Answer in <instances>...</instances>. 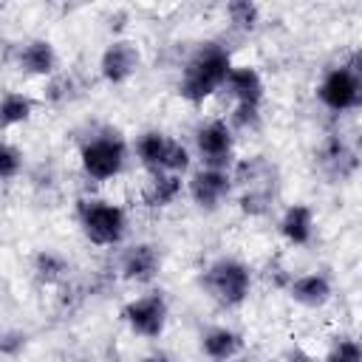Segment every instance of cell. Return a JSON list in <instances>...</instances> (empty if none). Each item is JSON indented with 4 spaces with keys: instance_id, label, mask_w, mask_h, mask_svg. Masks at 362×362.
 Returning a JSON list of instances; mask_svg holds the SVG:
<instances>
[{
    "instance_id": "cell-6",
    "label": "cell",
    "mask_w": 362,
    "mask_h": 362,
    "mask_svg": "<svg viewBox=\"0 0 362 362\" xmlns=\"http://www.w3.org/2000/svg\"><path fill=\"white\" fill-rule=\"evenodd\" d=\"M122 320L130 325L133 334L147 337V339H156V337H161V331L167 325V300L158 291H150L144 297H136V300H130L122 308Z\"/></svg>"
},
{
    "instance_id": "cell-4",
    "label": "cell",
    "mask_w": 362,
    "mask_h": 362,
    "mask_svg": "<svg viewBox=\"0 0 362 362\" xmlns=\"http://www.w3.org/2000/svg\"><path fill=\"white\" fill-rule=\"evenodd\" d=\"M124 156H127V147L119 136L90 139L88 144H82V153H79L82 170L96 181H107V178L119 175L124 167Z\"/></svg>"
},
{
    "instance_id": "cell-28",
    "label": "cell",
    "mask_w": 362,
    "mask_h": 362,
    "mask_svg": "<svg viewBox=\"0 0 362 362\" xmlns=\"http://www.w3.org/2000/svg\"><path fill=\"white\" fill-rule=\"evenodd\" d=\"M229 362H249V359H229Z\"/></svg>"
},
{
    "instance_id": "cell-14",
    "label": "cell",
    "mask_w": 362,
    "mask_h": 362,
    "mask_svg": "<svg viewBox=\"0 0 362 362\" xmlns=\"http://www.w3.org/2000/svg\"><path fill=\"white\" fill-rule=\"evenodd\" d=\"M280 232L288 243L294 246H305L314 235V212L305 206V204H294L283 212L280 218Z\"/></svg>"
},
{
    "instance_id": "cell-25",
    "label": "cell",
    "mask_w": 362,
    "mask_h": 362,
    "mask_svg": "<svg viewBox=\"0 0 362 362\" xmlns=\"http://www.w3.org/2000/svg\"><path fill=\"white\" fill-rule=\"evenodd\" d=\"M269 206V192L266 189H252L240 198V209L249 212V215H263Z\"/></svg>"
},
{
    "instance_id": "cell-3",
    "label": "cell",
    "mask_w": 362,
    "mask_h": 362,
    "mask_svg": "<svg viewBox=\"0 0 362 362\" xmlns=\"http://www.w3.org/2000/svg\"><path fill=\"white\" fill-rule=\"evenodd\" d=\"M79 223L90 243L96 246H113L124 238L127 218L124 209L107 201H82L79 204Z\"/></svg>"
},
{
    "instance_id": "cell-13",
    "label": "cell",
    "mask_w": 362,
    "mask_h": 362,
    "mask_svg": "<svg viewBox=\"0 0 362 362\" xmlns=\"http://www.w3.org/2000/svg\"><path fill=\"white\" fill-rule=\"evenodd\" d=\"M17 65L25 71V74H34V76H48L54 74L57 68V51L48 40H31L20 48L17 54Z\"/></svg>"
},
{
    "instance_id": "cell-21",
    "label": "cell",
    "mask_w": 362,
    "mask_h": 362,
    "mask_svg": "<svg viewBox=\"0 0 362 362\" xmlns=\"http://www.w3.org/2000/svg\"><path fill=\"white\" fill-rule=\"evenodd\" d=\"M226 14H229V20L238 28H246L249 31V28H255V23L260 17V8L255 3H249V0H235V3L226 6Z\"/></svg>"
},
{
    "instance_id": "cell-11",
    "label": "cell",
    "mask_w": 362,
    "mask_h": 362,
    "mask_svg": "<svg viewBox=\"0 0 362 362\" xmlns=\"http://www.w3.org/2000/svg\"><path fill=\"white\" fill-rule=\"evenodd\" d=\"M226 93L238 102V105H257L260 107V99H263V79L255 68L249 65H232L226 82H223Z\"/></svg>"
},
{
    "instance_id": "cell-27",
    "label": "cell",
    "mask_w": 362,
    "mask_h": 362,
    "mask_svg": "<svg viewBox=\"0 0 362 362\" xmlns=\"http://www.w3.org/2000/svg\"><path fill=\"white\" fill-rule=\"evenodd\" d=\"M141 362H167L164 356H147V359H141Z\"/></svg>"
},
{
    "instance_id": "cell-20",
    "label": "cell",
    "mask_w": 362,
    "mask_h": 362,
    "mask_svg": "<svg viewBox=\"0 0 362 362\" xmlns=\"http://www.w3.org/2000/svg\"><path fill=\"white\" fill-rule=\"evenodd\" d=\"M34 272H37V277L42 283H57V280L65 277L68 263H65V257H59L54 252H40L37 260H34Z\"/></svg>"
},
{
    "instance_id": "cell-22",
    "label": "cell",
    "mask_w": 362,
    "mask_h": 362,
    "mask_svg": "<svg viewBox=\"0 0 362 362\" xmlns=\"http://www.w3.org/2000/svg\"><path fill=\"white\" fill-rule=\"evenodd\" d=\"M23 167V156L17 147H11L8 141H0V181H8L20 173Z\"/></svg>"
},
{
    "instance_id": "cell-12",
    "label": "cell",
    "mask_w": 362,
    "mask_h": 362,
    "mask_svg": "<svg viewBox=\"0 0 362 362\" xmlns=\"http://www.w3.org/2000/svg\"><path fill=\"white\" fill-rule=\"evenodd\" d=\"M288 294H291L294 303H300L305 308H320L331 297V283H328L325 274L308 272V274H300V277L288 280Z\"/></svg>"
},
{
    "instance_id": "cell-23",
    "label": "cell",
    "mask_w": 362,
    "mask_h": 362,
    "mask_svg": "<svg viewBox=\"0 0 362 362\" xmlns=\"http://www.w3.org/2000/svg\"><path fill=\"white\" fill-rule=\"evenodd\" d=\"M325 362H362V351L356 345V339H339L331 354L325 356Z\"/></svg>"
},
{
    "instance_id": "cell-18",
    "label": "cell",
    "mask_w": 362,
    "mask_h": 362,
    "mask_svg": "<svg viewBox=\"0 0 362 362\" xmlns=\"http://www.w3.org/2000/svg\"><path fill=\"white\" fill-rule=\"evenodd\" d=\"M167 144H170V139H167L164 133H156V130L139 136V141H136V153H139L141 164H144L150 173H161V167H164V156H167Z\"/></svg>"
},
{
    "instance_id": "cell-2",
    "label": "cell",
    "mask_w": 362,
    "mask_h": 362,
    "mask_svg": "<svg viewBox=\"0 0 362 362\" xmlns=\"http://www.w3.org/2000/svg\"><path fill=\"white\" fill-rule=\"evenodd\" d=\"M204 288L226 308H238L252 288V274L240 260L223 257L204 272Z\"/></svg>"
},
{
    "instance_id": "cell-26",
    "label": "cell",
    "mask_w": 362,
    "mask_h": 362,
    "mask_svg": "<svg viewBox=\"0 0 362 362\" xmlns=\"http://www.w3.org/2000/svg\"><path fill=\"white\" fill-rule=\"evenodd\" d=\"M286 362H314L303 348H294V351H288V356H286Z\"/></svg>"
},
{
    "instance_id": "cell-24",
    "label": "cell",
    "mask_w": 362,
    "mask_h": 362,
    "mask_svg": "<svg viewBox=\"0 0 362 362\" xmlns=\"http://www.w3.org/2000/svg\"><path fill=\"white\" fill-rule=\"evenodd\" d=\"M235 127H255L257 122H260V107L257 105H235V110H232V119H229ZM229 124V127H232Z\"/></svg>"
},
{
    "instance_id": "cell-17",
    "label": "cell",
    "mask_w": 362,
    "mask_h": 362,
    "mask_svg": "<svg viewBox=\"0 0 362 362\" xmlns=\"http://www.w3.org/2000/svg\"><path fill=\"white\" fill-rule=\"evenodd\" d=\"M31 113H34V102L25 93L11 90V93L0 96V130H8V127H17V124L28 122Z\"/></svg>"
},
{
    "instance_id": "cell-10",
    "label": "cell",
    "mask_w": 362,
    "mask_h": 362,
    "mask_svg": "<svg viewBox=\"0 0 362 362\" xmlns=\"http://www.w3.org/2000/svg\"><path fill=\"white\" fill-rule=\"evenodd\" d=\"M158 266H161V257H158L156 246L136 243L122 257V277L130 283H150L158 274Z\"/></svg>"
},
{
    "instance_id": "cell-7",
    "label": "cell",
    "mask_w": 362,
    "mask_h": 362,
    "mask_svg": "<svg viewBox=\"0 0 362 362\" xmlns=\"http://www.w3.org/2000/svg\"><path fill=\"white\" fill-rule=\"evenodd\" d=\"M195 141H198V153H201V158H204L206 167L226 170V164L232 161V127L223 119L206 122L198 130Z\"/></svg>"
},
{
    "instance_id": "cell-15",
    "label": "cell",
    "mask_w": 362,
    "mask_h": 362,
    "mask_svg": "<svg viewBox=\"0 0 362 362\" xmlns=\"http://www.w3.org/2000/svg\"><path fill=\"white\" fill-rule=\"evenodd\" d=\"M240 334H235L232 328H209L201 339V348L209 359L215 362H229L238 351H240Z\"/></svg>"
},
{
    "instance_id": "cell-9",
    "label": "cell",
    "mask_w": 362,
    "mask_h": 362,
    "mask_svg": "<svg viewBox=\"0 0 362 362\" xmlns=\"http://www.w3.org/2000/svg\"><path fill=\"white\" fill-rule=\"evenodd\" d=\"M232 189V178L226 170H212V167H204L192 175L189 181V195L198 206H206V209H215Z\"/></svg>"
},
{
    "instance_id": "cell-5",
    "label": "cell",
    "mask_w": 362,
    "mask_h": 362,
    "mask_svg": "<svg viewBox=\"0 0 362 362\" xmlns=\"http://www.w3.org/2000/svg\"><path fill=\"white\" fill-rule=\"evenodd\" d=\"M317 96H320V102H322L328 110H337V113L354 110V107L359 105V99H362V85H359L356 68H351V65L331 68V71L322 76V82H320V88H317Z\"/></svg>"
},
{
    "instance_id": "cell-1",
    "label": "cell",
    "mask_w": 362,
    "mask_h": 362,
    "mask_svg": "<svg viewBox=\"0 0 362 362\" xmlns=\"http://www.w3.org/2000/svg\"><path fill=\"white\" fill-rule=\"evenodd\" d=\"M232 71V57L226 48H221L218 42H204L184 65V74H181V82H178V93L198 105L204 102L206 96H212L215 90L223 88L226 76Z\"/></svg>"
},
{
    "instance_id": "cell-8",
    "label": "cell",
    "mask_w": 362,
    "mask_h": 362,
    "mask_svg": "<svg viewBox=\"0 0 362 362\" xmlns=\"http://www.w3.org/2000/svg\"><path fill=\"white\" fill-rule=\"evenodd\" d=\"M136 68H139V48H136L133 42H127V40L110 42V45L105 48L102 59H99L102 76H105L107 82H113V85L127 82V79L136 74Z\"/></svg>"
},
{
    "instance_id": "cell-19",
    "label": "cell",
    "mask_w": 362,
    "mask_h": 362,
    "mask_svg": "<svg viewBox=\"0 0 362 362\" xmlns=\"http://www.w3.org/2000/svg\"><path fill=\"white\" fill-rule=\"evenodd\" d=\"M320 158H322V167L325 170H331L334 175H348L354 167H356V158H354V153L348 150V144L342 141V139H337V136H331L325 144H322V150H320Z\"/></svg>"
},
{
    "instance_id": "cell-16",
    "label": "cell",
    "mask_w": 362,
    "mask_h": 362,
    "mask_svg": "<svg viewBox=\"0 0 362 362\" xmlns=\"http://www.w3.org/2000/svg\"><path fill=\"white\" fill-rule=\"evenodd\" d=\"M181 192V175L173 173H153V178L144 187V204L147 206H170Z\"/></svg>"
}]
</instances>
